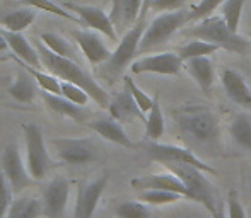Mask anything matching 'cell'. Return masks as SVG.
I'll use <instances>...</instances> for the list:
<instances>
[{"label":"cell","mask_w":251,"mask_h":218,"mask_svg":"<svg viewBox=\"0 0 251 218\" xmlns=\"http://www.w3.org/2000/svg\"><path fill=\"white\" fill-rule=\"evenodd\" d=\"M183 138L210 155H219L222 149L221 130L215 114L205 106H185L173 112Z\"/></svg>","instance_id":"obj_1"},{"label":"cell","mask_w":251,"mask_h":218,"mask_svg":"<svg viewBox=\"0 0 251 218\" xmlns=\"http://www.w3.org/2000/svg\"><path fill=\"white\" fill-rule=\"evenodd\" d=\"M142 2L144 0H113L109 19H111L116 33L125 34L139 22Z\"/></svg>","instance_id":"obj_15"},{"label":"cell","mask_w":251,"mask_h":218,"mask_svg":"<svg viewBox=\"0 0 251 218\" xmlns=\"http://www.w3.org/2000/svg\"><path fill=\"white\" fill-rule=\"evenodd\" d=\"M89 126L102 136L104 140L111 143H116L120 147H125V149H133L132 140L128 138V135L125 133V130L122 128L118 121L115 118H102V119H94L89 123Z\"/></svg>","instance_id":"obj_21"},{"label":"cell","mask_w":251,"mask_h":218,"mask_svg":"<svg viewBox=\"0 0 251 218\" xmlns=\"http://www.w3.org/2000/svg\"><path fill=\"white\" fill-rule=\"evenodd\" d=\"M123 80H125V87L130 90V94H132V96H133V99H135V103L139 104V108L142 109V112H149V111H151V108L154 106V99L147 96V94L144 92V90L140 89V87L137 86L135 82H133L132 77L126 75Z\"/></svg>","instance_id":"obj_37"},{"label":"cell","mask_w":251,"mask_h":218,"mask_svg":"<svg viewBox=\"0 0 251 218\" xmlns=\"http://www.w3.org/2000/svg\"><path fill=\"white\" fill-rule=\"evenodd\" d=\"M217 50L221 48L214 43H208V41H203V40H195V41H190L186 43L185 46H181L178 50V55L181 56L183 62L190 58H199V56H208L212 53H215Z\"/></svg>","instance_id":"obj_31"},{"label":"cell","mask_w":251,"mask_h":218,"mask_svg":"<svg viewBox=\"0 0 251 218\" xmlns=\"http://www.w3.org/2000/svg\"><path fill=\"white\" fill-rule=\"evenodd\" d=\"M63 7L69 9L72 14H77L82 26L91 27L93 31L104 34L111 41H118V33H116L115 26H113L111 19H109V14H106L100 7L82 5V3H72V2H65Z\"/></svg>","instance_id":"obj_10"},{"label":"cell","mask_w":251,"mask_h":218,"mask_svg":"<svg viewBox=\"0 0 251 218\" xmlns=\"http://www.w3.org/2000/svg\"><path fill=\"white\" fill-rule=\"evenodd\" d=\"M181 198H185L183 195L175 191H162V189H146L139 195V199L144 201L146 205L152 206H162V205H169V203H176Z\"/></svg>","instance_id":"obj_32"},{"label":"cell","mask_w":251,"mask_h":218,"mask_svg":"<svg viewBox=\"0 0 251 218\" xmlns=\"http://www.w3.org/2000/svg\"><path fill=\"white\" fill-rule=\"evenodd\" d=\"M146 31V21H139L132 29H128L120 40L116 50L113 51L109 60L106 62L104 68L106 73L116 75L122 70H125L128 65H132V60L135 55H139V44L142 40V34Z\"/></svg>","instance_id":"obj_7"},{"label":"cell","mask_w":251,"mask_h":218,"mask_svg":"<svg viewBox=\"0 0 251 218\" xmlns=\"http://www.w3.org/2000/svg\"><path fill=\"white\" fill-rule=\"evenodd\" d=\"M243 5H245V0H226L222 3V19L226 21V24L232 33H238Z\"/></svg>","instance_id":"obj_34"},{"label":"cell","mask_w":251,"mask_h":218,"mask_svg":"<svg viewBox=\"0 0 251 218\" xmlns=\"http://www.w3.org/2000/svg\"><path fill=\"white\" fill-rule=\"evenodd\" d=\"M2 34L7 40V43H9V48L14 51V55H16L17 58H21L24 63L34 66V68H40L41 58H40V53H38L36 46H33L21 33H12V31L2 29Z\"/></svg>","instance_id":"obj_20"},{"label":"cell","mask_w":251,"mask_h":218,"mask_svg":"<svg viewBox=\"0 0 251 218\" xmlns=\"http://www.w3.org/2000/svg\"><path fill=\"white\" fill-rule=\"evenodd\" d=\"M229 133L241 149H245L246 152H251V114L239 112L232 119L231 126H229Z\"/></svg>","instance_id":"obj_26"},{"label":"cell","mask_w":251,"mask_h":218,"mask_svg":"<svg viewBox=\"0 0 251 218\" xmlns=\"http://www.w3.org/2000/svg\"><path fill=\"white\" fill-rule=\"evenodd\" d=\"M109 181V175L104 174L100 179L87 184L80 186L79 193H77V201H75V210H74V218H93L94 212L98 208L102 191L106 189Z\"/></svg>","instance_id":"obj_13"},{"label":"cell","mask_w":251,"mask_h":218,"mask_svg":"<svg viewBox=\"0 0 251 218\" xmlns=\"http://www.w3.org/2000/svg\"><path fill=\"white\" fill-rule=\"evenodd\" d=\"M21 3H23V5H27V7H33V9L55 14V16L63 17V19H67V21H72V22L82 24L79 17H75L69 9H65L63 5H58V3H55L53 0H21Z\"/></svg>","instance_id":"obj_30"},{"label":"cell","mask_w":251,"mask_h":218,"mask_svg":"<svg viewBox=\"0 0 251 218\" xmlns=\"http://www.w3.org/2000/svg\"><path fill=\"white\" fill-rule=\"evenodd\" d=\"M109 114L111 118H115L116 121H125L130 118H144L142 109L139 108V104L135 103L133 96L130 94V90L125 87V90L118 92L111 101H109Z\"/></svg>","instance_id":"obj_22"},{"label":"cell","mask_w":251,"mask_h":218,"mask_svg":"<svg viewBox=\"0 0 251 218\" xmlns=\"http://www.w3.org/2000/svg\"><path fill=\"white\" fill-rule=\"evenodd\" d=\"M226 205H227V218H248L234 189H231V191H229Z\"/></svg>","instance_id":"obj_40"},{"label":"cell","mask_w":251,"mask_h":218,"mask_svg":"<svg viewBox=\"0 0 251 218\" xmlns=\"http://www.w3.org/2000/svg\"><path fill=\"white\" fill-rule=\"evenodd\" d=\"M250 40H251V33H250Z\"/></svg>","instance_id":"obj_46"},{"label":"cell","mask_w":251,"mask_h":218,"mask_svg":"<svg viewBox=\"0 0 251 218\" xmlns=\"http://www.w3.org/2000/svg\"><path fill=\"white\" fill-rule=\"evenodd\" d=\"M23 130L27 150L26 167L34 181H41L50 169V155L45 145L43 131L36 123H27L26 126H23Z\"/></svg>","instance_id":"obj_6"},{"label":"cell","mask_w":251,"mask_h":218,"mask_svg":"<svg viewBox=\"0 0 251 218\" xmlns=\"http://www.w3.org/2000/svg\"><path fill=\"white\" fill-rule=\"evenodd\" d=\"M12 188H10L9 181H7L5 174L0 172V218H5L9 212L10 205H12Z\"/></svg>","instance_id":"obj_39"},{"label":"cell","mask_w":251,"mask_h":218,"mask_svg":"<svg viewBox=\"0 0 251 218\" xmlns=\"http://www.w3.org/2000/svg\"><path fill=\"white\" fill-rule=\"evenodd\" d=\"M41 97H43L45 104L48 106L50 111H53L55 114L65 116V118H70L74 121H84L86 118V111H84V106H79V104H74L72 101L65 99L63 96H58V94H51V92H41Z\"/></svg>","instance_id":"obj_23"},{"label":"cell","mask_w":251,"mask_h":218,"mask_svg":"<svg viewBox=\"0 0 251 218\" xmlns=\"http://www.w3.org/2000/svg\"><path fill=\"white\" fill-rule=\"evenodd\" d=\"M74 38H75L77 44L80 46L84 56L91 65H100V63H106L111 56L109 48L104 44V41L98 36L94 31H74Z\"/></svg>","instance_id":"obj_17"},{"label":"cell","mask_w":251,"mask_h":218,"mask_svg":"<svg viewBox=\"0 0 251 218\" xmlns=\"http://www.w3.org/2000/svg\"><path fill=\"white\" fill-rule=\"evenodd\" d=\"M60 96L72 101L74 104H79V106H86L91 99L87 90H84L80 86H75L72 82H65V80H62V92H60Z\"/></svg>","instance_id":"obj_36"},{"label":"cell","mask_w":251,"mask_h":218,"mask_svg":"<svg viewBox=\"0 0 251 218\" xmlns=\"http://www.w3.org/2000/svg\"><path fill=\"white\" fill-rule=\"evenodd\" d=\"M164 116H162V109L157 99H154V106L151 108L149 114L146 118V138L151 142H157L162 135H164Z\"/></svg>","instance_id":"obj_29"},{"label":"cell","mask_w":251,"mask_h":218,"mask_svg":"<svg viewBox=\"0 0 251 218\" xmlns=\"http://www.w3.org/2000/svg\"><path fill=\"white\" fill-rule=\"evenodd\" d=\"M181 68H185V62H183L178 53H171V51L144 56V58L132 62V65H130V70L135 75H140V73L178 75L181 72Z\"/></svg>","instance_id":"obj_9"},{"label":"cell","mask_w":251,"mask_h":218,"mask_svg":"<svg viewBox=\"0 0 251 218\" xmlns=\"http://www.w3.org/2000/svg\"><path fill=\"white\" fill-rule=\"evenodd\" d=\"M183 36L195 38V40H203L208 43L217 44L221 50L231 51L236 55H248L251 51V41L245 40L238 33H232L227 27L226 21L219 16H210L201 19L199 24L193 27L181 31Z\"/></svg>","instance_id":"obj_3"},{"label":"cell","mask_w":251,"mask_h":218,"mask_svg":"<svg viewBox=\"0 0 251 218\" xmlns=\"http://www.w3.org/2000/svg\"><path fill=\"white\" fill-rule=\"evenodd\" d=\"M12 58L17 62V65L21 66V68H24L27 73H31V75L34 77V80L38 82V86H40L41 90H45V92H51V94H58L62 92V80L58 79V77H55L53 73H45L41 72L40 68H34V66L27 65V63H24L21 58H17L16 55H12Z\"/></svg>","instance_id":"obj_27"},{"label":"cell","mask_w":251,"mask_h":218,"mask_svg":"<svg viewBox=\"0 0 251 218\" xmlns=\"http://www.w3.org/2000/svg\"><path fill=\"white\" fill-rule=\"evenodd\" d=\"M2 172L5 174L7 181H9L14 193L23 191L24 188H29L34 182V179L31 177L29 171H27V167H24V162L21 159V152L16 143H10L3 150Z\"/></svg>","instance_id":"obj_11"},{"label":"cell","mask_w":251,"mask_h":218,"mask_svg":"<svg viewBox=\"0 0 251 218\" xmlns=\"http://www.w3.org/2000/svg\"><path fill=\"white\" fill-rule=\"evenodd\" d=\"M56 153L58 159L67 164L80 165V164H89L96 159V150L91 140L86 138H62L55 140Z\"/></svg>","instance_id":"obj_12"},{"label":"cell","mask_w":251,"mask_h":218,"mask_svg":"<svg viewBox=\"0 0 251 218\" xmlns=\"http://www.w3.org/2000/svg\"><path fill=\"white\" fill-rule=\"evenodd\" d=\"M43 215V201L36 198H17L12 201L5 218H38Z\"/></svg>","instance_id":"obj_28"},{"label":"cell","mask_w":251,"mask_h":218,"mask_svg":"<svg viewBox=\"0 0 251 218\" xmlns=\"http://www.w3.org/2000/svg\"><path fill=\"white\" fill-rule=\"evenodd\" d=\"M116 218H149V210L144 201H123L115 208Z\"/></svg>","instance_id":"obj_35"},{"label":"cell","mask_w":251,"mask_h":218,"mask_svg":"<svg viewBox=\"0 0 251 218\" xmlns=\"http://www.w3.org/2000/svg\"><path fill=\"white\" fill-rule=\"evenodd\" d=\"M132 188L139 189V191H146V189L175 191L190 199V191L186 189V186L183 184L178 175L169 171L166 174H151V175H144V177H135L132 181Z\"/></svg>","instance_id":"obj_16"},{"label":"cell","mask_w":251,"mask_h":218,"mask_svg":"<svg viewBox=\"0 0 251 218\" xmlns=\"http://www.w3.org/2000/svg\"><path fill=\"white\" fill-rule=\"evenodd\" d=\"M154 2V0H144L142 2V10H140V17H139V21H146V17H147V12L151 10V3Z\"/></svg>","instance_id":"obj_42"},{"label":"cell","mask_w":251,"mask_h":218,"mask_svg":"<svg viewBox=\"0 0 251 218\" xmlns=\"http://www.w3.org/2000/svg\"><path fill=\"white\" fill-rule=\"evenodd\" d=\"M40 40L43 41L45 46L50 48L53 53H56V55H60V56H65V58H70V60H75V53H74L70 43L65 40V38L60 36V34L41 33Z\"/></svg>","instance_id":"obj_33"},{"label":"cell","mask_w":251,"mask_h":218,"mask_svg":"<svg viewBox=\"0 0 251 218\" xmlns=\"http://www.w3.org/2000/svg\"><path fill=\"white\" fill-rule=\"evenodd\" d=\"M36 50L40 53L41 65L45 66V70H48L55 77H58L60 80H65V82H72L75 86H80L84 90H87V94L91 96V99L96 104H100L101 108L109 106V94L100 86V84L94 80V77L87 72L86 68L79 65L75 60L65 58V56H60L53 53L50 48H47L43 44V41H38Z\"/></svg>","instance_id":"obj_2"},{"label":"cell","mask_w":251,"mask_h":218,"mask_svg":"<svg viewBox=\"0 0 251 218\" xmlns=\"http://www.w3.org/2000/svg\"><path fill=\"white\" fill-rule=\"evenodd\" d=\"M210 215H212V218H227V215L224 213V208L219 205H217V208H215V212L210 213Z\"/></svg>","instance_id":"obj_43"},{"label":"cell","mask_w":251,"mask_h":218,"mask_svg":"<svg viewBox=\"0 0 251 218\" xmlns=\"http://www.w3.org/2000/svg\"><path fill=\"white\" fill-rule=\"evenodd\" d=\"M7 48H9V43H7V40L3 38V34L0 33V53H2V51H5Z\"/></svg>","instance_id":"obj_44"},{"label":"cell","mask_w":251,"mask_h":218,"mask_svg":"<svg viewBox=\"0 0 251 218\" xmlns=\"http://www.w3.org/2000/svg\"><path fill=\"white\" fill-rule=\"evenodd\" d=\"M221 80L226 94L232 103L245 109H251V89L241 73H238L236 70L226 68L221 75Z\"/></svg>","instance_id":"obj_18"},{"label":"cell","mask_w":251,"mask_h":218,"mask_svg":"<svg viewBox=\"0 0 251 218\" xmlns=\"http://www.w3.org/2000/svg\"><path fill=\"white\" fill-rule=\"evenodd\" d=\"M38 82L34 80V77L31 73H27L26 70L17 72V77L14 80V84L9 87L10 97L23 104H31L38 96Z\"/></svg>","instance_id":"obj_24"},{"label":"cell","mask_w":251,"mask_h":218,"mask_svg":"<svg viewBox=\"0 0 251 218\" xmlns=\"http://www.w3.org/2000/svg\"><path fill=\"white\" fill-rule=\"evenodd\" d=\"M186 0H154L151 3V10L154 12H176L185 9Z\"/></svg>","instance_id":"obj_41"},{"label":"cell","mask_w":251,"mask_h":218,"mask_svg":"<svg viewBox=\"0 0 251 218\" xmlns=\"http://www.w3.org/2000/svg\"><path fill=\"white\" fill-rule=\"evenodd\" d=\"M162 165L166 167V171L173 172L181 179V182L190 191V199L203 205V208L208 210L210 213L215 212L219 205L217 199H215V189L212 182L203 175V171L193 167V165L179 162H164Z\"/></svg>","instance_id":"obj_4"},{"label":"cell","mask_w":251,"mask_h":218,"mask_svg":"<svg viewBox=\"0 0 251 218\" xmlns=\"http://www.w3.org/2000/svg\"><path fill=\"white\" fill-rule=\"evenodd\" d=\"M70 195V182L65 177L53 179L43 191V215L48 218H62Z\"/></svg>","instance_id":"obj_14"},{"label":"cell","mask_w":251,"mask_h":218,"mask_svg":"<svg viewBox=\"0 0 251 218\" xmlns=\"http://www.w3.org/2000/svg\"><path fill=\"white\" fill-rule=\"evenodd\" d=\"M34 10L33 7H24V9L9 10V12L0 16V26L12 33H23L24 29L34 22Z\"/></svg>","instance_id":"obj_25"},{"label":"cell","mask_w":251,"mask_h":218,"mask_svg":"<svg viewBox=\"0 0 251 218\" xmlns=\"http://www.w3.org/2000/svg\"><path fill=\"white\" fill-rule=\"evenodd\" d=\"M224 2L226 0H200L199 5H195L192 12H188V21H201L205 17H210V14Z\"/></svg>","instance_id":"obj_38"},{"label":"cell","mask_w":251,"mask_h":218,"mask_svg":"<svg viewBox=\"0 0 251 218\" xmlns=\"http://www.w3.org/2000/svg\"><path fill=\"white\" fill-rule=\"evenodd\" d=\"M185 70L193 77L203 94H210L212 86L215 82V68L214 63L208 56H199V58H190L185 62Z\"/></svg>","instance_id":"obj_19"},{"label":"cell","mask_w":251,"mask_h":218,"mask_svg":"<svg viewBox=\"0 0 251 218\" xmlns=\"http://www.w3.org/2000/svg\"><path fill=\"white\" fill-rule=\"evenodd\" d=\"M185 22H188V12L185 9L176 10V12H164L157 16L144 31L139 44V55L154 51L155 48L168 43L173 34L185 26Z\"/></svg>","instance_id":"obj_5"},{"label":"cell","mask_w":251,"mask_h":218,"mask_svg":"<svg viewBox=\"0 0 251 218\" xmlns=\"http://www.w3.org/2000/svg\"><path fill=\"white\" fill-rule=\"evenodd\" d=\"M146 155L149 157L151 160L159 164L164 162H179V164H188L193 165V167L200 169L203 172H208V174H217L212 165L205 164L203 160H200L192 150H186L183 147H176V145H166V143H157V142H147L142 145Z\"/></svg>","instance_id":"obj_8"},{"label":"cell","mask_w":251,"mask_h":218,"mask_svg":"<svg viewBox=\"0 0 251 218\" xmlns=\"http://www.w3.org/2000/svg\"><path fill=\"white\" fill-rule=\"evenodd\" d=\"M248 186H250V193H251V174H250V177H248Z\"/></svg>","instance_id":"obj_45"}]
</instances>
